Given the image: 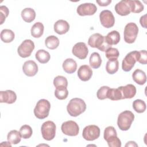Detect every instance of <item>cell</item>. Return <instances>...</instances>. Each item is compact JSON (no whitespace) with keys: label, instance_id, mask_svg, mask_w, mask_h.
<instances>
[{"label":"cell","instance_id":"1","mask_svg":"<svg viewBox=\"0 0 147 147\" xmlns=\"http://www.w3.org/2000/svg\"><path fill=\"white\" fill-rule=\"evenodd\" d=\"M86 104L80 98H75L70 100L67 106V110L69 115L72 117H77L85 111Z\"/></svg>","mask_w":147,"mask_h":147},{"label":"cell","instance_id":"2","mask_svg":"<svg viewBox=\"0 0 147 147\" xmlns=\"http://www.w3.org/2000/svg\"><path fill=\"white\" fill-rule=\"evenodd\" d=\"M88 44L91 47L98 48L102 52H106L107 49L111 47V46L106 42L105 36L99 33L92 34L88 38Z\"/></svg>","mask_w":147,"mask_h":147},{"label":"cell","instance_id":"3","mask_svg":"<svg viewBox=\"0 0 147 147\" xmlns=\"http://www.w3.org/2000/svg\"><path fill=\"white\" fill-rule=\"evenodd\" d=\"M134 114L129 110H125L121 113L118 117L117 125L118 127L123 131L129 130L134 121Z\"/></svg>","mask_w":147,"mask_h":147},{"label":"cell","instance_id":"4","mask_svg":"<svg viewBox=\"0 0 147 147\" xmlns=\"http://www.w3.org/2000/svg\"><path fill=\"white\" fill-rule=\"evenodd\" d=\"M50 109L51 103L48 100L40 99L37 102L34 109V114L38 119H44L48 116Z\"/></svg>","mask_w":147,"mask_h":147},{"label":"cell","instance_id":"5","mask_svg":"<svg viewBox=\"0 0 147 147\" xmlns=\"http://www.w3.org/2000/svg\"><path fill=\"white\" fill-rule=\"evenodd\" d=\"M104 139L110 147H121V140L117 137L116 130L113 126L107 127L104 131Z\"/></svg>","mask_w":147,"mask_h":147},{"label":"cell","instance_id":"6","mask_svg":"<svg viewBox=\"0 0 147 147\" xmlns=\"http://www.w3.org/2000/svg\"><path fill=\"white\" fill-rule=\"evenodd\" d=\"M138 33V28L134 22L127 24L124 29L123 37L126 42L129 44L133 43L137 36Z\"/></svg>","mask_w":147,"mask_h":147},{"label":"cell","instance_id":"7","mask_svg":"<svg viewBox=\"0 0 147 147\" xmlns=\"http://www.w3.org/2000/svg\"><path fill=\"white\" fill-rule=\"evenodd\" d=\"M56 125L53 121H48L44 122L41 129L43 138L47 141L53 140L56 135Z\"/></svg>","mask_w":147,"mask_h":147},{"label":"cell","instance_id":"8","mask_svg":"<svg viewBox=\"0 0 147 147\" xmlns=\"http://www.w3.org/2000/svg\"><path fill=\"white\" fill-rule=\"evenodd\" d=\"M34 49V42L29 39L24 40L18 47L17 52L18 55L23 58L29 57Z\"/></svg>","mask_w":147,"mask_h":147},{"label":"cell","instance_id":"9","mask_svg":"<svg viewBox=\"0 0 147 147\" xmlns=\"http://www.w3.org/2000/svg\"><path fill=\"white\" fill-rule=\"evenodd\" d=\"M138 52L137 51H132L128 53L122 63V68L125 72L130 71L137 60V56Z\"/></svg>","mask_w":147,"mask_h":147},{"label":"cell","instance_id":"10","mask_svg":"<svg viewBox=\"0 0 147 147\" xmlns=\"http://www.w3.org/2000/svg\"><path fill=\"white\" fill-rule=\"evenodd\" d=\"M100 132V129L98 126L94 125H88L84 128L82 136L86 140L91 141L99 138Z\"/></svg>","mask_w":147,"mask_h":147},{"label":"cell","instance_id":"11","mask_svg":"<svg viewBox=\"0 0 147 147\" xmlns=\"http://www.w3.org/2000/svg\"><path fill=\"white\" fill-rule=\"evenodd\" d=\"M61 129L64 134L69 136H76L79 131V127L77 123L71 120L63 122Z\"/></svg>","mask_w":147,"mask_h":147},{"label":"cell","instance_id":"12","mask_svg":"<svg viewBox=\"0 0 147 147\" xmlns=\"http://www.w3.org/2000/svg\"><path fill=\"white\" fill-rule=\"evenodd\" d=\"M99 19L101 24L106 28H110L114 26L115 18L113 13L109 10L102 11L99 14Z\"/></svg>","mask_w":147,"mask_h":147},{"label":"cell","instance_id":"13","mask_svg":"<svg viewBox=\"0 0 147 147\" xmlns=\"http://www.w3.org/2000/svg\"><path fill=\"white\" fill-rule=\"evenodd\" d=\"M97 10L96 5L92 3H84L80 4L77 7V13L80 16H92Z\"/></svg>","mask_w":147,"mask_h":147},{"label":"cell","instance_id":"14","mask_svg":"<svg viewBox=\"0 0 147 147\" xmlns=\"http://www.w3.org/2000/svg\"><path fill=\"white\" fill-rule=\"evenodd\" d=\"M72 54L80 59H84L88 53V49L84 42H79L74 45L72 49Z\"/></svg>","mask_w":147,"mask_h":147},{"label":"cell","instance_id":"15","mask_svg":"<svg viewBox=\"0 0 147 147\" xmlns=\"http://www.w3.org/2000/svg\"><path fill=\"white\" fill-rule=\"evenodd\" d=\"M22 70L25 75L28 76H33L38 72V66L33 60L25 61L22 66Z\"/></svg>","mask_w":147,"mask_h":147},{"label":"cell","instance_id":"16","mask_svg":"<svg viewBox=\"0 0 147 147\" xmlns=\"http://www.w3.org/2000/svg\"><path fill=\"white\" fill-rule=\"evenodd\" d=\"M116 13L122 16H127L130 13L129 0H122L118 2L115 6Z\"/></svg>","mask_w":147,"mask_h":147},{"label":"cell","instance_id":"17","mask_svg":"<svg viewBox=\"0 0 147 147\" xmlns=\"http://www.w3.org/2000/svg\"><path fill=\"white\" fill-rule=\"evenodd\" d=\"M17 95L12 90H6L0 91V102L12 104L16 102Z\"/></svg>","mask_w":147,"mask_h":147},{"label":"cell","instance_id":"18","mask_svg":"<svg viewBox=\"0 0 147 147\" xmlns=\"http://www.w3.org/2000/svg\"><path fill=\"white\" fill-rule=\"evenodd\" d=\"M119 88L122 94V99H131L136 94V88L133 84H129L125 86H120Z\"/></svg>","mask_w":147,"mask_h":147},{"label":"cell","instance_id":"19","mask_svg":"<svg viewBox=\"0 0 147 147\" xmlns=\"http://www.w3.org/2000/svg\"><path fill=\"white\" fill-rule=\"evenodd\" d=\"M92 75V69L87 65H81L78 71L79 78L84 82L89 80Z\"/></svg>","mask_w":147,"mask_h":147},{"label":"cell","instance_id":"20","mask_svg":"<svg viewBox=\"0 0 147 147\" xmlns=\"http://www.w3.org/2000/svg\"><path fill=\"white\" fill-rule=\"evenodd\" d=\"M69 29V24L65 20H59L54 24V30L59 34L66 33Z\"/></svg>","mask_w":147,"mask_h":147},{"label":"cell","instance_id":"21","mask_svg":"<svg viewBox=\"0 0 147 147\" xmlns=\"http://www.w3.org/2000/svg\"><path fill=\"white\" fill-rule=\"evenodd\" d=\"M63 68L67 74H73L77 69L76 62L71 58L65 59L63 63Z\"/></svg>","mask_w":147,"mask_h":147},{"label":"cell","instance_id":"22","mask_svg":"<svg viewBox=\"0 0 147 147\" xmlns=\"http://www.w3.org/2000/svg\"><path fill=\"white\" fill-rule=\"evenodd\" d=\"M132 78L133 80L140 85H143L146 82V76L145 72L140 69H137L133 72Z\"/></svg>","mask_w":147,"mask_h":147},{"label":"cell","instance_id":"23","mask_svg":"<svg viewBox=\"0 0 147 147\" xmlns=\"http://www.w3.org/2000/svg\"><path fill=\"white\" fill-rule=\"evenodd\" d=\"M21 17L22 19L28 23L32 22L36 18V12L32 8L26 7L21 11Z\"/></svg>","mask_w":147,"mask_h":147},{"label":"cell","instance_id":"24","mask_svg":"<svg viewBox=\"0 0 147 147\" xmlns=\"http://www.w3.org/2000/svg\"><path fill=\"white\" fill-rule=\"evenodd\" d=\"M105 39L106 42L110 45H116L120 40V34L119 33L117 30H113L109 32L106 36H105Z\"/></svg>","mask_w":147,"mask_h":147},{"label":"cell","instance_id":"25","mask_svg":"<svg viewBox=\"0 0 147 147\" xmlns=\"http://www.w3.org/2000/svg\"><path fill=\"white\" fill-rule=\"evenodd\" d=\"M44 27L43 24L40 22H36L32 27L30 32L32 37L34 38L40 37L44 32Z\"/></svg>","mask_w":147,"mask_h":147},{"label":"cell","instance_id":"26","mask_svg":"<svg viewBox=\"0 0 147 147\" xmlns=\"http://www.w3.org/2000/svg\"><path fill=\"white\" fill-rule=\"evenodd\" d=\"M35 57L40 63L45 64L49 61L51 55L48 52L44 49H40L36 52Z\"/></svg>","mask_w":147,"mask_h":147},{"label":"cell","instance_id":"27","mask_svg":"<svg viewBox=\"0 0 147 147\" xmlns=\"http://www.w3.org/2000/svg\"><path fill=\"white\" fill-rule=\"evenodd\" d=\"M119 68V62L117 59H110L106 65V70L109 74H114Z\"/></svg>","mask_w":147,"mask_h":147},{"label":"cell","instance_id":"28","mask_svg":"<svg viewBox=\"0 0 147 147\" xmlns=\"http://www.w3.org/2000/svg\"><path fill=\"white\" fill-rule=\"evenodd\" d=\"M21 136L20 131L16 130H13L9 132L7 136V139L9 142L11 144H17L21 140Z\"/></svg>","mask_w":147,"mask_h":147},{"label":"cell","instance_id":"29","mask_svg":"<svg viewBox=\"0 0 147 147\" xmlns=\"http://www.w3.org/2000/svg\"><path fill=\"white\" fill-rule=\"evenodd\" d=\"M90 66L94 69H97L100 67L102 64V59L100 55L97 52H93L89 59Z\"/></svg>","mask_w":147,"mask_h":147},{"label":"cell","instance_id":"30","mask_svg":"<svg viewBox=\"0 0 147 147\" xmlns=\"http://www.w3.org/2000/svg\"><path fill=\"white\" fill-rule=\"evenodd\" d=\"M14 33L10 29H3L1 32V39L6 43H9L14 39Z\"/></svg>","mask_w":147,"mask_h":147},{"label":"cell","instance_id":"31","mask_svg":"<svg viewBox=\"0 0 147 147\" xmlns=\"http://www.w3.org/2000/svg\"><path fill=\"white\" fill-rule=\"evenodd\" d=\"M45 46L50 49H55L59 45V40L55 36H49L45 40Z\"/></svg>","mask_w":147,"mask_h":147},{"label":"cell","instance_id":"32","mask_svg":"<svg viewBox=\"0 0 147 147\" xmlns=\"http://www.w3.org/2000/svg\"><path fill=\"white\" fill-rule=\"evenodd\" d=\"M107 98H109L112 100H118L122 99V96L119 88H109L107 92Z\"/></svg>","mask_w":147,"mask_h":147},{"label":"cell","instance_id":"33","mask_svg":"<svg viewBox=\"0 0 147 147\" xmlns=\"http://www.w3.org/2000/svg\"><path fill=\"white\" fill-rule=\"evenodd\" d=\"M129 4L130 7V12L134 13H139L144 10V5L140 1L129 0Z\"/></svg>","mask_w":147,"mask_h":147},{"label":"cell","instance_id":"34","mask_svg":"<svg viewBox=\"0 0 147 147\" xmlns=\"http://www.w3.org/2000/svg\"><path fill=\"white\" fill-rule=\"evenodd\" d=\"M133 108L138 113H144L146 110V103L141 99H136L133 103Z\"/></svg>","mask_w":147,"mask_h":147},{"label":"cell","instance_id":"35","mask_svg":"<svg viewBox=\"0 0 147 147\" xmlns=\"http://www.w3.org/2000/svg\"><path fill=\"white\" fill-rule=\"evenodd\" d=\"M55 96L60 100H63L67 98L68 95V91L67 87H59L56 88L55 91Z\"/></svg>","mask_w":147,"mask_h":147},{"label":"cell","instance_id":"36","mask_svg":"<svg viewBox=\"0 0 147 147\" xmlns=\"http://www.w3.org/2000/svg\"><path fill=\"white\" fill-rule=\"evenodd\" d=\"M20 133L22 138L24 139L29 138L33 133L32 127L28 125H24L22 126L20 129Z\"/></svg>","mask_w":147,"mask_h":147},{"label":"cell","instance_id":"37","mask_svg":"<svg viewBox=\"0 0 147 147\" xmlns=\"http://www.w3.org/2000/svg\"><path fill=\"white\" fill-rule=\"evenodd\" d=\"M53 85L56 88L59 87H67L68 86L67 79L63 76H57L53 79Z\"/></svg>","mask_w":147,"mask_h":147},{"label":"cell","instance_id":"38","mask_svg":"<svg viewBox=\"0 0 147 147\" xmlns=\"http://www.w3.org/2000/svg\"><path fill=\"white\" fill-rule=\"evenodd\" d=\"M106 57L109 59H117L119 55L118 50L115 48H109L106 51Z\"/></svg>","mask_w":147,"mask_h":147},{"label":"cell","instance_id":"39","mask_svg":"<svg viewBox=\"0 0 147 147\" xmlns=\"http://www.w3.org/2000/svg\"><path fill=\"white\" fill-rule=\"evenodd\" d=\"M110 87L108 86H102L97 91L96 93V96L100 100H103L107 98V92L109 90Z\"/></svg>","mask_w":147,"mask_h":147},{"label":"cell","instance_id":"40","mask_svg":"<svg viewBox=\"0 0 147 147\" xmlns=\"http://www.w3.org/2000/svg\"><path fill=\"white\" fill-rule=\"evenodd\" d=\"M137 61L142 64H146L147 63L146 51L141 50L138 52Z\"/></svg>","mask_w":147,"mask_h":147},{"label":"cell","instance_id":"41","mask_svg":"<svg viewBox=\"0 0 147 147\" xmlns=\"http://www.w3.org/2000/svg\"><path fill=\"white\" fill-rule=\"evenodd\" d=\"M9 11L8 8L5 6H0V17H1V24H2L5 21L6 18L9 14Z\"/></svg>","mask_w":147,"mask_h":147},{"label":"cell","instance_id":"42","mask_svg":"<svg viewBox=\"0 0 147 147\" xmlns=\"http://www.w3.org/2000/svg\"><path fill=\"white\" fill-rule=\"evenodd\" d=\"M96 3L100 6H107L110 3H111V0H105V1H96Z\"/></svg>","mask_w":147,"mask_h":147},{"label":"cell","instance_id":"43","mask_svg":"<svg viewBox=\"0 0 147 147\" xmlns=\"http://www.w3.org/2000/svg\"><path fill=\"white\" fill-rule=\"evenodd\" d=\"M146 14H145L144 16L141 17L140 18V24H141V25L144 27V28H146Z\"/></svg>","mask_w":147,"mask_h":147},{"label":"cell","instance_id":"44","mask_svg":"<svg viewBox=\"0 0 147 147\" xmlns=\"http://www.w3.org/2000/svg\"><path fill=\"white\" fill-rule=\"evenodd\" d=\"M137 144L134 141H129L125 145V146H137Z\"/></svg>","mask_w":147,"mask_h":147}]
</instances>
